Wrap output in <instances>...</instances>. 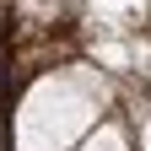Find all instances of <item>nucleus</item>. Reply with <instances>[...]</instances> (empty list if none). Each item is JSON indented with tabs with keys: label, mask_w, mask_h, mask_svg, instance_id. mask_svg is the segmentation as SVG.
<instances>
[{
	"label": "nucleus",
	"mask_w": 151,
	"mask_h": 151,
	"mask_svg": "<svg viewBox=\"0 0 151 151\" xmlns=\"http://www.w3.org/2000/svg\"><path fill=\"white\" fill-rule=\"evenodd\" d=\"M81 151H124V135H119V129H97Z\"/></svg>",
	"instance_id": "obj_1"
},
{
	"label": "nucleus",
	"mask_w": 151,
	"mask_h": 151,
	"mask_svg": "<svg viewBox=\"0 0 151 151\" xmlns=\"http://www.w3.org/2000/svg\"><path fill=\"white\" fill-rule=\"evenodd\" d=\"M146 151H151V124H146Z\"/></svg>",
	"instance_id": "obj_2"
}]
</instances>
